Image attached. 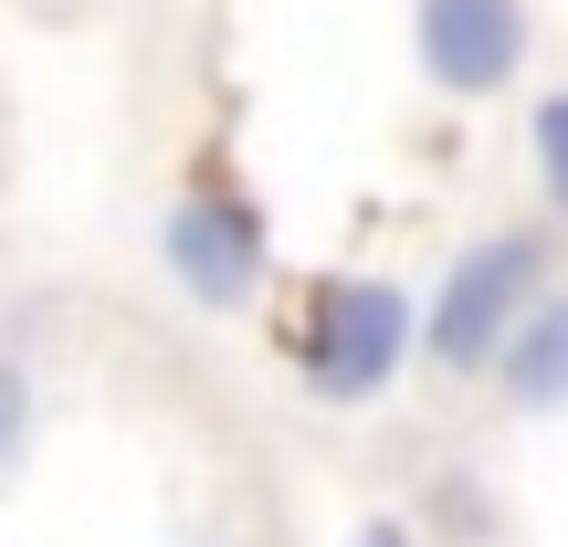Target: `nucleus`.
I'll list each match as a JSON object with an SVG mask.
<instances>
[{"label": "nucleus", "mask_w": 568, "mask_h": 547, "mask_svg": "<svg viewBox=\"0 0 568 547\" xmlns=\"http://www.w3.org/2000/svg\"><path fill=\"white\" fill-rule=\"evenodd\" d=\"M537 274H548L537 232H485V243H464V253H453V274H443V295L422 305V347H432V368H453V379L495 368L506 326L537 305Z\"/></svg>", "instance_id": "f257e3e1"}, {"label": "nucleus", "mask_w": 568, "mask_h": 547, "mask_svg": "<svg viewBox=\"0 0 568 547\" xmlns=\"http://www.w3.org/2000/svg\"><path fill=\"white\" fill-rule=\"evenodd\" d=\"M410 337H422V316H410L400 284H379V274L326 284L316 316H305V389H316V401H379V389L400 379Z\"/></svg>", "instance_id": "f03ea898"}, {"label": "nucleus", "mask_w": 568, "mask_h": 547, "mask_svg": "<svg viewBox=\"0 0 568 547\" xmlns=\"http://www.w3.org/2000/svg\"><path fill=\"white\" fill-rule=\"evenodd\" d=\"M159 253H169V274H180V295L211 305V316L253 305V284H264V222H253L243 201H222V190H190L159 222Z\"/></svg>", "instance_id": "7ed1b4c3"}, {"label": "nucleus", "mask_w": 568, "mask_h": 547, "mask_svg": "<svg viewBox=\"0 0 568 547\" xmlns=\"http://www.w3.org/2000/svg\"><path fill=\"white\" fill-rule=\"evenodd\" d=\"M410 53L443 95H495L527 63V11L516 0H410Z\"/></svg>", "instance_id": "20e7f679"}, {"label": "nucleus", "mask_w": 568, "mask_h": 547, "mask_svg": "<svg viewBox=\"0 0 568 547\" xmlns=\"http://www.w3.org/2000/svg\"><path fill=\"white\" fill-rule=\"evenodd\" d=\"M495 379L516 411H568V295H537L495 347Z\"/></svg>", "instance_id": "39448f33"}, {"label": "nucleus", "mask_w": 568, "mask_h": 547, "mask_svg": "<svg viewBox=\"0 0 568 547\" xmlns=\"http://www.w3.org/2000/svg\"><path fill=\"white\" fill-rule=\"evenodd\" d=\"M527 148H537V180H548V201L568 211V95H537V117H527Z\"/></svg>", "instance_id": "423d86ee"}, {"label": "nucleus", "mask_w": 568, "mask_h": 547, "mask_svg": "<svg viewBox=\"0 0 568 547\" xmlns=\"http://www.w3.org/2000/svg\"><path fill=\"white\" fill-rule=\"evenodd\" d=\"M21 443H32V379H21V368L0 358V474L21 464Z\"/></svg>", "instance_id": "0eeeda50"}, {"label": "nucleus", "mask_w": 568, "mask_h": 547, "mask_svg": "<svg viewBox=\"0 0 568 547\" xmlns=\"http://www.w3.org/2000/svg\"><path fill=\"white\" fill-rule=\"evenodd\" d=\"M347 547H410V527H400V516H368V527L347 537Z\"/></svg>", "instance_id": "6e6552de"}]
</instances>
